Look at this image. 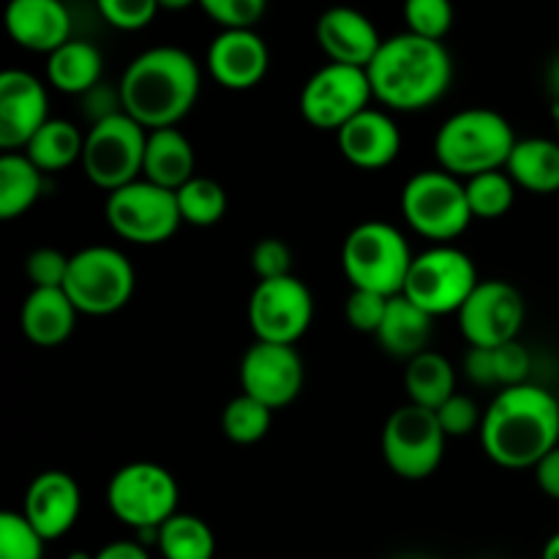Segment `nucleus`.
Returning a JSON list of instances; mask_svg holds the SVG:
<instances>
[{
  "label": "nucleus",
  "mask_w": 559,
  "mask_h": 559,
  "mask_svg": "<svg viewBox=\"0 0 559 559\" xmlns=\"http://www.w3.org/2000/svg\"><path fill=\"white\" fill-rule=\"evenodd\" d=\"M557 402H559V393H557Z\"/></svg>",
  "instance_id": "53"
},
{
  "label": "nucleus",
  "mask_w": 559,
  "mask_h": 559,
  "mask_svg": "<svg viewBox=\"0 0 559 559\" xmlns=\"http://www.w3.org/2000/svg\"><path fill=\"white\" fill-rule=\"evenodd\" d=\"M435 331V317L426 314L420 306L404 295H393L388 300L385 320L377 331V342L388 355L402 360H413L415 355L426 353Z\"/></svg>",
  "instance_id": "25"
},
{
  "label": "nucleus",
  "mask_w": 559,
  "mask_h": 559,
  "mask_svg": "<svg viewBox=\"0 0 559 559\" xmlns=\"http://www.w3.org/2000/svg\"><path fill=\"white\" fill-rule=\"evenodd\" d=\"M404 391H407L409 402L437 413L456 393V369L445 355L426 349V353L407 360Z\"/></svg>",
  "instance_id": "28"
},
{
  "label": "nucleus",
  "mask_w": 559,
  "mask_h": 559,
  "mask_svg": "<svg viewBox=\"0 0 559 559\" xmlns=\"http://www.w3.org/2000/svg\"><path fill=\"white\" fill-rule=\"evenodd\" d=\"M197 175V153L189 136L173 126V129L147 131L145 164L142 178L162 186L167 191H178Z\"/></svg>",
  "instance_id": "24"
},
{
  "label": "nucleus",
  "mask_w": 559,
  "mask_h": 559,
  "mask_svg": "<svg viewBox=\"0 0 559 559\" xmlns=\"http://www.w3.org/2000/svg\"><path fill=\"white\" fill-rule=\"evenodd\" d=\"M66 559H96V555H87V551H71Z\"/></svg>",
  "instance_id": "50"
},
{
  "label": "nucleus",
  "mask_w": 559,
  "mask_h": 559,
  "mask_svg": "<svg viewBox=\"0 0 559 559\" xmlns=\"http://www.w3.org/2000/svg\"><path fill=\"white\" fill-rule=\"evenodd\" d=\"M535 484L546 497L559 502V445L535 467Z\"/></svg>",
  "instance_id": "46"
},
{
  "label": "nucleus",
  "mask_w": 559,
  "mask_h": 559,
  "mask_svg": "<svg viewBox=\"0 0 559 559\" xmlns=\"http://www.w3.org/2000/svg\"><path fill=\"white\" fill-rule=\"evenodd\" d=\"M240 388L273 413L289 407L306 382L304 358L289 344L254 342L240 358Z\"/></svg>",
  "instance_id": "16"
},
{
  "label": "nucleus",
  "mask_w": 559,
  "mask_h": 559,
  "mask_svg": "<svg viewBox=\"0 0 559 559\" xmlns=\"http://www.w3.org/2000/svg\"><path fill=\"white\" fill-rule=\"evenodd\" d=\"M44 544L22 513H0V559H44Z\"/></svg>",
  "instance_id": "36"
},
{
  "label": "nucleus",
  "mask_w": 559,
  "mask_h": 559,
  "mask_svg": "<svg viewBox=\"0 0 559 559\" xmlns=\"http://www.w3.org/2000/svg\"><path fill=\"white\" fill-rule=\"evenodd\" d=\"M271 424L273 409L257 402L249 393L235 396L222 413L224 437L229 442H235V445H257L260 440H265V435L271 431Z\"/></svg>",
  "instance_id": "33"
},
{
  "label": "nucleus",
  "mask_w": 559,
  "mask_h": 559,
  "mask_svg": "<svg viewBox=\"0 0 559 559\" xmlns=\"http://www.w3.org/2000/svg\"><path fill=\"white\" fill-rule=\"evenodd\" d=\"M156 549L162 559H213L216 535L205 519L178 511L158 527Z\"/></svg>",
  "instance_id": "31"
},
{
  "label": "nucleus",
  "mask_w": 559,
  "mask_h": 559,
  "mask_svg": "<svg viewBox=\"0 0 559 559\" xmlns=\"http://www.w3.org/2000/svg\"><path fill=\"white\" fill-rule=\"evenodd\" d=\"M44 191V173L25 153L0 156V218L14 222L25 216Z\"/></svg>",
  "instance_id": "29"
},
{
  "label": "nucleus",
  "mask_w": 559,
  "mask_h": 559,
  "mask_svg": "<svg viewBox=\"0 0 559 559\" xmlns=\"http://www.w3.org/2000/svg\"><path fill=\"white\" fill-rule=\"evenodd\" d=\"M448 435L435 409L407 402L391 413L382 429V459L393 475L404 480H424L437 473L445 456Z\"/></svg>",
  "instance_id": "11"
},
{
  "label": "nucleus",
  "mask_w": 559,
  "mask_h": 559,
  "mask_svg": "<svg viewBox=\"0 0 559 559\" xmlns=\"http://www.w3.org/2000/svg\"><path fill=\"white\" fill-rule=\"evenodd\" d=\"M555 129H557V140H559V102L555 104Z\"/></svg>",
  "instance_id": "51"
},
{
  "label": "nucleus",
  "mask_w": 559,
  "mask_h": 559,
  "mask_svg": "<svg viewBox=\"0 0 559 559\" xmlns=\"http://www.w3.org/2000/svg\"><path fill=\"white\" fill-rule=\"evenodd\" d=\"M76 306L66 289H31L20 311V328L36 347H60L76 328Z\"/></svg>",
  "instance_id": "23"
},
{
  "label": "nucleus",
  "mask_w": 559,
  "mask_h": 559,
  "mask_svg": "<svg viewBox=\"0 0 559 559\" xmlns=\"http://www.w3.org/2000/svg\"><path fill=\"white\" fill-rule=\"evenodd\" d=\"M464 374L475 385L491 388L497 385V369H495V349L486 347H469L464 355Z\"/></svg>",
  "instance_id": "45"
},
{
  "label": "nucleus",
  "mask_w": 559,
  "mask_h": 559,
  "mask_svg": "<svg viewBox=\"0 0 559 559\" xmlns=\"http://www.w3.org/2000/svg\"><path fill=\"white\" fill-rule=\"evenodd\" d=\"M5 31L31 52H47L71 41V14L63 0H9Z\"/></svg>",
  "instance_id": "22"
},
{
  "label": "nucleus",
  "mask_w": 559,
  "mask_h": 559,
  "mask_svg": "<svg viewBox=\"0 0 559 559\" xmlns=\"http://www.w3.org/2000/svg\"><path fill=\"white\" fill-rule=\"evenodd\" d=\"M136 287L129 257L112 246H87L71 254L66 295L80 314L107 317L123 309Z\"/></svg>",
  "instance_id": "9"
},
{
  "label": "nucleus",
  "mask_w": 559,
  "mask_h": 559,
  "mask_svg": "<svg viewBox=\"0 0 559 559\" xmlns=\"http://www.w3.org/2000/svg\"><path fill=\"white\" fill-rule=\"evenodd\" d=\"M197 3L224 31L254 27L267 9V0H197Z\"/></svg>",
  "instance_id": "37"
},
{
  "label": "nucleus",
  "mask_w": 559,
  "mask_h": 559,
  "mask_svg": "<svg viewBox=\"0 0 559 559\" xmlns=\"http://www.w3.org/2000/svg\"><path fill=\"white\" fill-rule=\"evenodd\" d=\"M516 142V131L506 115L489 107H469L451 115L437 129L435 156L440 169L469 180L475 175L506 169Z\"/></svg>",
  "instance_id": "4"
},
{
  "label": "nucleus",
  "mask_w": 559,
  "mask_h": 559,
  "mask_svg": "<svg viewBox=\"0 0 559 559\" xmlns=\"http://www.w3.org/2000/svg\"><path fill=\"white\" fill-rule=\"evenodd\" d=\"M82 147H85V134L71 120L49 118L22 153L41 173H60V169L82 162Z\"/></svg>",
  "instance_id": "30"
},
{
  "label": "nucleus",
  "mask_w": 559,
  "mask_h": 559,
  "mask_svg": "<svg viewBox=\"0 0 559 559\" xmlns=\"http://www.w3.org/2000/svg\"><path fill=\"white\" fill-rule=\"evenodd\" d=\"M96 559H151L147 546H142L140 540H112V544L102 546L96 551Z\"/></svg>",
  "instance_id": "47"
},
{
  "label": "nucleus",
  "mask_w": 559,
  "mask_h": 559,
  "mask_svg": "<svg viewBox=\"0 0 559 559\" xmlns=\"http://www.w3.org/2000/svg\"><path fill=\"white\" fill-rule=\"evenodd\" d=\"M413 260L415 254L402 229L380 218L349 229L342 246V267L353 289H369L385 298L402 295Z\"/></svg>",
  "instance_id": "5"
},
{
  "label": "nucleus",
  "mask_w": 559,
  "mask_h": 559,
  "mask_svg": "<svg viewBox=\"0 0 559 559\" xmlns=\"http://www.w3.org/2000/svg\"><path fill=\"white\" fill-rule=\"evenodd\" d=\"M338 153L358 169H385L402 153V131L385 109L369 107L336 131Z\"/></svg>",
  "instance_id": "21"
},
{
  "label": "nucleus",
  "mask_w": 559,
  "mask_h": 559,
  "mask_svg": "<svg viewBox=\"0 0 559 559\" xmlns=\"http://www.w3.org/2000/svg\"><path fill=\"white\" fill-rule=\"evenodd\" d=\"M123 112V98H120V87H115V91H107V87L98 82L93 91H87L85 96H82V115H85V120L91 126L102 123V120L112 118V115H120Z\"/></svg>",
  "instance_id": "44"
},
{
  "label": "nucleus",
  "mask_w": 559,
  "mask_h": 559,
  "mask_svg": "<svg viewBox=\"0 0 559 559\" xmlns=\"http://www.w3.org/2000/svg\"><path fill=\"white\" fill-rule=\"evenodd\" d=\"M382 41L374 22L353 5H333L317 20V44L331 63L369 69Z\"/></svg>",
  "instance_id": "20"
},
{
  "label": "nucleus",
  "mask_w": 559,
  "mask_h": 559,
  "mask_svg": "<svg viewBox=\"0 0 559 559\" xmlns=\"http://www.w3.org/2000/svg\"><path fill=\"white\" fill-rule=\"evenodd\" d=\"M180 486L167 467L131 462L109 478L107 506L120 524L134 533L158 530L178 513Z\"/></svg>",
  "instance_id": "8"
},
{
  "label": "nucleus",
  "mask_w": 559,
  "mask_h": 559,
  "mask_svg": "<svg viewBox=\"0 0 559 559\" xmlns=\"http://www.w3.org/2000/svg\"><path fill=\"white\" fill-rule=\"evenodd\" d=\"M399 559H426V557H399Z\"/></svg>",
  "instance_id": "52"
},
{
  "label": "nucleus",
  "mask_w": 559,
  "mask_h": 559,
  "mask_svg": "<svg viewBox=\"0 0 559 559\" xmlns=\"http://www.w3.org/2000/svg\"><path fill=\"white\" fill-rule=\"evenodd\" d=\"M71 254H63L52 246H41V249L31 251L25 262L27 278H31L33 289H63L66 276H69Z\"/></svg>",
  "instance_id": "38"
},
{
  "label": "nucleus",
  "mask_w": 559,
  "mask_h": 559,
  "mask_svg": "<svg viewBox=\"0 0 559 559\" xmlns=\"http://www.w3.org/2000/svg\"><path fill=\"white\" fill-rule=\"evenodd\" d=\"M104 216L118 238L136 246L167 243L183 224L175 191L162 189L145 178L107 194Z\"/></svg>",
  "instance_id": "12"
},
{
  "label": "nucleus",
  "mask_w": 559,
  "mask_h": 559,
  "mask_svg": "<svg viewBox=\"0 0 559 559\" xmlns=\"http://www.w3.org/2000/svg\"><path fill=\"white\" fill-rule=\"evenodd\" d=\"M49 120L47 87L38 76L22 69H5L0 74V147L3 153L25 151Z\"/></svg>",
  "instance_id": "17"
},
{
  "label": "nucleus",
  "mask_w": 559,
  "mask_h": 559,
  "mask_svg": "<svg viewBox=\"0 0 559 559\" xmlns=\"http://www.w3.org/2000/svg\"><path fill=\"white\" fill-rule=\"evenodd\" d=\"M464 186H467V200L473 218H484V222H495V218L508 216L519 189L506 169L475 175V178L464 180Z\"/></svg>",
  "instance_id": "34"
},
{
  "label": "nucleus",
  "mask_w": 559,
  "mask_h": 559,
  "mask_svg": "<svg viewBox=\"0 0 559 559\" xmlns=\"http://www.w3.org/2000/svg\"><path fill=\"white\" fill-rule=\"evenodd\" d=\"M519 189L530 194H557L559 191V140L527 136L519 140L506 164Z\"/></svg>",
  "instance_id": "26"
},
{
  "label": "nucleus",
  "mask_w": 559,
  "mask_h": 559,
  "mask_svg": "<svg viewBox=\"0 0 559 559\" xmlns=\"http://www.w3.org/2000/svg\"><path fill=\"white\" fill-rule=\"evenodd\" d=\"M123 112L147 131L173 129L194 109L202 74L180 47H151L126 66L118 82Z\"/></svg>",
  "instance_id": "2"
},
{
  "label": "nucleus",
  "mask_w": 559,
  "mask_h": 559,
  "mask_svg": "<svg viewBox=\"0 0 559 559\" xmlns=\"http://www.w3.org/2000/svg\"><path fill=\"white\" fill-rule=\"evenodd\" d=\"M385 295L369 293V289H353L347 295V304H344V317H347L349 328H355L358 333H371L377 336L382 320H385L388 311Z\"/></svg>",
  "instance_id": "39"
},
{
  "label": "nucleus",
  "mask_w": 559,
  "mask_h": 559,
  "mask_svg": "<svg viewBox=\"0 0 559 559\" xmlns=\"http://www.w3.org/2000/svg\"><path fill=\"white\" fill-rule=\"evenodd\" d=\"M404 22H407V33L442 41L453 27V3L451 0H404Z\"/></svg>",
  "instance_id": "35"
},
{
  "label": "nucleus",
  "mask_w": 559,
  "mask_h": 559,
  "mask_svg": "<svg viewBox=\"0 0 559 559\" xmlns=\"http://www.w3.org/2000/svg\"><path fill=\"white\" fill-rule=\"evenodd\" d=\"M98 14L118 31H142L158 14V0H96Z\"/></svg>",
  "instance_id": "40"
},
{
  "label": "nucleus",
  "mask_w": 559,
  "mask_h": 559,
  "mask_svg": "<svg viewBox=\"0 0 559 559\" xmlns=\"http://www.w3.org/2000/svg\"><path fill=\"white\" fill-rule=\"evenodd\" d=\"M147 129L126 112L112 115L96 126H87L82 147V169L87 180L107 194L142 178Z\"/></svg>",
  "instance_id": "10"
},
{
  "label": "nucleus",
  "mask_w": 559,
  "mask_h": 559,
  "mask_svg": "<svg viewBox=\"0 0 559 559\" xmlns=\"http://www.w3.org/2000/svg\"><path fill=\"white\" fill-rule=\"evenodd\" d=\"M480 445L502 469H535L559 445V402L546 388L524 382L502 388L484 409Z\"/></svg>",
  "instance_id": "1"
},
{
  "label": "nucleus",
  "mask_w": 559,
  "mask_h": 559,
  "mask_svg": "<svg viewBox=\"0 0 559 559\" xmlns=\"http://www.w3.org/2000/svg\"><path fill=\"white\" fill-rule=\"evenodd\" d=\"M540 559H559V533H555L549 540H546Z\"/></svg>",
  "instance_id": "49"
},
{
  "label": "nucleus",
  "mask_w": 559,
  "mask_h": 559,
  "mask_svg": "<svg viewBox=\"0 0 559 559\" xmlns=\"http://www.w3.org/2000/svg\"><path fill=\"white\" fill-rule=\"evenodd\" d=\"M478 284V267L467 251L440 243L415 254L402 295L426 314L445 317L459 314Z\"/></svg>",
  "instance_id": "7"
},
{
  "label": "nucleus",
  "mask_w": 559,
  "mask_h": 559,
  "mask_svg": "<svg viewBox=\"0 0 559 559\" xmlns=\"http://www.w3.org/2000/svg\"><path fill=\"white\" fill-rule=\"evenodd\" d=\"M175 197H178L180 218L191 227H213L227 213V191L205 175H194L189 183L175 191Z\"/></svg>",
  "instance_id": "32"
},
{
  "label": "nucleus",
  "mask_w": 559,
  "mask_h": 559,
  "mask_svg": "<svg viewBox=\"0 0 559 559\" xmlns=\"http://www.w3.org/2000/svg\"><path fill=\"white\" fill-rule=\"evenodd\" d=\"M102 52L91 41L71 38L52 55H47L49 85L60 93H69V96L82 98L87 91H93L102 82Z\"/></svg>",
  "instance_id": "27"
},
{
  "label": "nucleus",
  "mask_w": 559,
  "mask_h": 559,
  "mask_svg": "<svg viewBox=\"0 0 559 559\" xmlns=\"http://www.w3.org/2000/svg\"><path fill=\"white\" fill-rule=\"evenodd\" d=\"M374 102L391 112H420L440 102L453 82V60L442 41L399 33L385 38L366 69Z\"/></svg>",
  "instance_id": "3"
},
{
  "label": "nucleus",
  "mask_w": 559,
  "mask_h": 559,
  "mask_svg": "<svg viewBox=\"0 0 559 559\" xmlns=\"http://www.w3.org/2000/svg\"><path fill=\"white\" fill-rule=\"evenodd\" d=\"M407 227L435 246L453 243L473 222L467 186L445 169H420L402 189Z\"/></svg>",
  "instance_id": "6"
},
{
  "label": "nucleus",
  "mask_w": 559,
  "mask_h": 559,
  "mask_svg": "<svg viewBox=\"0 0 559 559\" xmlns=\"http://www.w3.org/2000/svg\"><path fill=\"white\" fill-rule=\"evenodd\" d=\"M495 369H497V385L516 388L524 385L533 369V358H530L527 347L522 342H508L495 349Z\"/></svg>",
  "instance_id": "43"
},
{
  "label": "nucleus",
  "mask_w": 559,
  "mask_h": 559,
  "mask_svg": "<svg viewBox=\"0 0 559 559\" xmlns=\"http://www.w3.org/2000/svg\"><path fill=\"white\" fill-rule=\"evenodd\" d=\"M437 418H440V426L448 435V440H451V437L475 435V431L480 429V424H484V413H480L478 402L464 396V393H453V396L437 409Z\"/></svg>",
  "instance_id": "41"
},
{
  "label": "nucleus",
  "mask_w": 559,
  "mask_h": 559,
  "mask_svg": "<svg viewBox=\"0 0 559 559\" xmlns=\"http://www.w3.org/2000/svg\"><path fill=\"white\" fill-rule=\"evenodd\" d=\"M207 71L227 91H251L265 80L271 69L267 44L254 27L222 31L207 47Z\"/></svg>",
  "instance_id": "19"
},
{
  "label": "nucleus",
  "mask_w": 559,
  "mask_h": 559,
  "mask_svg": "<svg viewBox=\"0 0 559 559\" xmlns=\"http://www.w3.org/2000/svg\"><path fill=\"white\" fill-rule=\"evenodd\" d=\"M251 271L257 273L260 282L293 276V251L278 238L257 240L254 251H251Z\"/></svg>",
  "instance_id": "42"
},
{
  "label": "nucleus",
  "mask_w": 559,
  "mask_h": 559,
  "mask_svg": "<svg viewBox=\"0 0 559 559\" xmlns=\"http://www.w3.org/2000/svg\"><path fill=\"white\" fill-rule=\"evenodd\" d=\"M456 317L469 347L497 349L516 342L527 320V304L511 282L480 278Z\"/></svg>",
  "instance_id": "15"
},
{
  "label": "nucleus",
  "mask_w": 559,
  "mask_h": 559,
  "mask_svg": "<svg viewBox=\"0 0 559 559\" xmlns=\"http://www.w3.org/2000/svg\"><path fill=\"white\" fill-rule=\"evenodd\" d=\"M80 511L82 495L76 480L63 469H47L31 480L20 513L49 544L74 530Z\"/></svg>",
  "instance_id": "18"
},
{
  "label": "nucleus",
  "mask_w": 559,
  "mask_h": 559,
  "mask_svg": "<svg viewBox=\"0 0 559 559\" xmlns=\"http://www.w3.org/2000/svg\"><path fill=\"white\" fill-rule=\"evenodd\" d=\"M197 0H158V9H164V11H186V9H191V5H194Z\"/></svg>",
  "instance_id": "48"
},
{
  "label": "nucleus",
  "mask_w": 559,
  "mask_h": 559,
  "mask_svg": "<svg viewBox=\"0 0 559 559\" xmlns=\"http://www.w3.org/2000/svg\"><path fill=\"white\" fill-rule=\"evenodd\" d=\"M374 93L366 69L358 66L325 63L306 80L300 91V115L320 131H338L355 115L371 107Z\"/></svg>",
  "instance_id": "13"
},
{
  "label": "nucleus",
  "mask_w": 559,
  "mask_h": 559,
  "mask_svg": "<svg viewBox=\"0 0 559 559\" xmlns=\"http://www.w3.org/2000/svg\"><path fill=\"white\" fill-rule=\"evenodd\" d=\"M314 320L311 289L298 276L260 282L249 298V325L257 342L295 344L309 333Z\"/></svg>",
  "instance_id": "14"
}]
</instances>
